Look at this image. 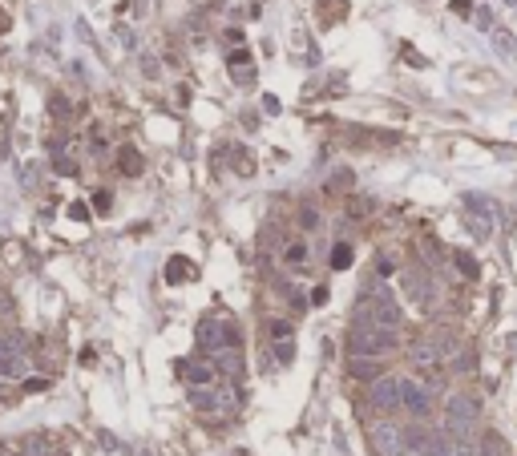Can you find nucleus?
Masks as SVG:
<instances>
[{
	"mask_svg": "<svg viewBox=\"0 0 517 456\" xmlns=\"http://www.w3.org/2000/svg\"><path fill=\"white\" fill-rule=\"evenodd\" d=\"M400 404L412 420H429L432 416V388L417 380H400Z\"/></svg>",
	"mask_w": 517,
	"mask_h": 456,
	"instance_id": "f257e3e1",
	"label": "nucleus"
},
{
	"mask_svg": "<svg viewBox=\"0 0 517 456\" xmlns=\"http://www.w3.org/2000/svg\"><path fill=\"white\" fill-rule=\"evenodd\" d=\"M473 420H477V404H473L469 396H453V400H449V416H444V432H453V436H469Z\"/></svg>",
	"mask_w": 517,
	"mask_h": 456,
	"instance_id": "f03ea898",
	"label": "nucleus"
},
{
	"mask_svg": "<svg viewBox=\"0 0 517 456\" xmlns=\"http://www.w3.org/2000/svg\"><path fill=\"white\" fill-rule=\"evenodd\" d=\"M404 432L396 424H372V452L376 456H400Z\"/></svg>",
	"mask_w": 517,
	"mask_h": 456,
	"instance_id": "7ed1b4c3",
	"label": "nucleus"
},
{
	"mask_svg": "<svg viewBox=\"0 0 517 456\" xmlns=\"http://www.w3.org/2000/svg\"><path fill=\"white\" fill-rule=\"evenodd\" d=\"M396 404H400V380H396V376L372 380V408H376V412H392Z\"/></svg>",
	"mask_w": 517,
	"mask_h": 456,
	"instance_id": "20e7f679",
	"label": "nucleus"
},
{
	"mask_svg": "<svg viewBox=\"0 0 517 456\" xmlns=\"http://www.w3.org/2000/svg\"><path fill=\"white\" fill-rule=\"evenodd\" d=\"M198 347H206V351H223V347H230V332H223V323L218 319H202L198 323Z\"/></svg>",
	"mask_w": 517,
	"mask_h": 456,
	"instance_id": "39448f33",
	"label": "nucleus"
},
{
	"mask_svg": "<svg viewBox=\"0 0 517 456\" xmlns=\"http://www.w3.org/2000/svg\"><path fill=\"white\" fill-rule=\"evenodd\" d=\"M178 376H186L194 388H206V383H215V364H198V359H178Z\"/></svg>",
	"mask_w": 517,
	"mask_h": 456,
	"instance_id": "423d86ee",
	"label": "nucleus"
},
{
	"mask_svg": "<svg viewBox=\"0 0 517 456\" xmlns=\"http://www.w3.org/2000/svg\"><path fill=\"white\" fill-rule=\"evenodd\" d=\"M348 371H352L356 380H368V383L380 380V364H376L372 356H356L352 364H348Z\"/></svg>",
	"mask_w": 517,
	"mask_h": 456,
	"instance_id": "0eeeda50",
	"label": "nucleus"
},
{
	"mask_svg": "<svg viewBox=\"0 0 517 456\" xmlns=\"http://www.w3.org/2000/svg\"><path fill=\"white\" fill-rule=\"evenodd\" d=\"M400 347V332L396 327H380L376 323V356H388V351H396Z\"/></svg>",
	"mask_w": 517,
	"mask_h": 456,
	"instance_id": "6e6552de",
	"label": "nucleus"
},
{
	"mask_svg": "<svg viewBox=\"0 0 517 456\" xmlns=\"http://www.w3.org/2000/svg\"><path fill=\"white\" fill-rule=\"evenodd\" d=\"M49 452H53V440L45 432H33L25 440V448H21V456H49Z\"/></svg>",
	"mask_w": 517,
	"mask_h": 456,
	"instance_id": "1a4fd4ad",
	"label": "nucleus"
},
{
	"mask_svg": "<svg viewBox=\"0 0 517 456\" xmlns=\"http://www.w3.org/2000/svg\"><path fill=\"white\" fill-rule=\"evenodd\" d=\"M0 376L21 380V376H25V359H21V356H0Z\"/></svg>",
	"mask_w": 517,
	"mask_h": 456,
	"instance_id": "9d476101",
	"label": "nucleus"
},
{
	"mask_svg": "<svg viewBox=\"0 0 517 456\" xmlns=\"http://www.w3.org/2000/svg\"><path fill=\"white\" fill-rule=\"evenodd\" d=\"M477 456H509V448H505V440L497 436V432H489V436L481 440V452Z\"/></svg>",
	"mask_w": 517,
	"mask_h": 456,
	"instance_id": "9b49d317",
	"label": "nucleus"
},
{
	"mask_svg": "<svg viewBox=\"0 0 517 456\" xmlns=\"http://www.w3.org/2000/svg\"><path fill=\"white\" fill-rule=\"evenodd\" d=\"M194 275V267H190L186 259H170V267H166V279L170 283H178V279H190Z\"/></svg>",
	"mask_w": 517,
	"mask_h": 456,
	"instance_id": "f8f14e48",
	"label": "nucleus"
},
{
	"mask_svg": "<svg viewBox=\"0 0 517 456\" xmlns=\"http://www.w3.org/2000/svg\"><path fill=\"white\" fill-rule=\"evenodd\" d=\"M331 267H336V271H348V267H352V247H348V243H336V250H331Z\"/></svg>",
	"mask_w": 517,
	"mask_h": 456,
	"instance_id": "ddd939ff",
	"label": "nucleus"
},
{
	"mask_svg": "<svg viewBox=\"0 0 517 456\" xmlns=\"http://www.w3.org/2000/svg\"><path fill=\"white\" fill-rule=\"evenodd\" d=\"M287 263H291V267H303V263H307V247H299V243L287 247Z\"/></svg>",
	"mask_w": 517,
	"mask_h": 456,
	"instance_id": "4468645a",
	"label": "nucleus"
},
{
	"mask_svg": "<svg viewBox=\"0 0 517 456\" xmlns=\"http://www.w3.org/2000/svg\"><path fill=\"white\" fill-rule=\"evenodd\" d=\"M122 170H126V174H138V158H134V149H126V154H122Z\"/></svg>",
	"mask_w": 517,
	"mask_h": 456,
	"instance_id": "2eb2a0df",
	"label": "nucleus"
},
{
	"mask_svg": "<svg viewBox=\"0 0 517 456\" xmlns=\"http://www.w3.org/2000/svg\"><path fill=\"white\" fill-rule=\"evenodd\" d=\"M271 335H279V339H291V327H287V323H271Z\"/></svg>",
	"mask_w": 517,
	"mask_h": 456,
	"instance_id": "dca6fc26",
	"label": "nucleus"
},
{
	"mask_svg": "<svg viewBox=\"0 0 517 456\" xmlns=\"http://www.w3.org/2000/svg\"><path fill=\"white\" fill-rule=\"evenodd\" d=\"M461 271H465V275H477V263L469 259V255H461Z\"/></svg>",
	"mask_w": 517,
	"mask_h": 456,
	"instance_id": "f3484780",
	"label": "nucleus"
},
{
	"mask_svg": "<svg viewBox=\"0 0 517 456\" xmlns=\"http://www.w3.org/2000/svg\"><path fill=\"white\" fill-rule=\"evenodd\" d=\"M291 359V339H283V344H279V364H287Z\"/></svg>",
	"mask_w": 517,
	"mask_h": 456,
	"instance_id": "a211bd4d",
	"label": "nucleus"
},
{
	"mask_svg": "<svg viewBox=\"0 0 517 456\" xmlns=\"http://www.w3.org/2000/svg\"><path fill=\"white\" fill-rule=\"evenodd\" d=\"M408 456H417V452H408Z\"/></svg>",
	"mask_w": 517,
	"mask_h": 456,
	"instance_id": "6ab92c4d",
	"label": "nucleus"
}]
</instances>
